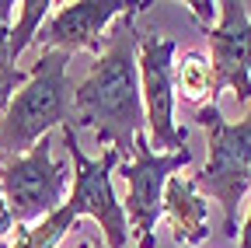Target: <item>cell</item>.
<instances>
[{
    "instance_id": "obj_3",
    "label": "cell",
    "mask_w": 251,
    "mask_h": 248,
    "mask_svg": "<svg viewBox=\"0 0 251 248\" xmlns=\"http://www.w3.org/2000/svg\"><path fill=\"white\" fill-rule=\"evenodd\" d=\"M196 126L206 130L209 158L206 168L196 171V189L213 196L224 210V234L237 241V206L251 185V105L248 115L237 122H227L220 112V102H209L196 112Z\"/></svg>"
},
{
    "instance_id": "obj_20",
    "label": "cell",
    "mask_w": 251,
    "mask_h": 248,
    "mask_svg": "<svg viewBox=\"0 0 251 248\" xmlns=\"http://www.w3.org/2000/svg\"><path fill=\"white\" fill-rule=\"evenodd\" d=\"M0 248H4V241H0Z\"/></svg>"
},
{
    "instance_id": "obj_12",
    "label": "cell",
    "mask_w": 251,
    "mask_h": 248,
    "mask_svg": "<svg viewBox=\"0 0 251 248\" xmlns=\"http://www.w3.org/2000/svg\"><path fill=\"white\" fill-rule=\"evenodd\" d=\"M213 91V63L206 53L188 49L181 53V59H175V95H181L185 102H202Z\"/></svg>"
},
{
    "instance_id": "obj_10",
    "label": "cell",
    "mask_w": 251,
    "mask_h": 248,
    "mask_svg": "<svg viewBox=\"0 0 251 248\" xmlns=\"http://www.w3.org/2000/svg\"><path fill=\"white\" fill-rule=\"evenodd\" d=\"M164 217L175 245H202L209 238V203L196 189L192 175H171L164 189Z\"/></svg>"
},
{
    "instance_id": "obj_14",
    "label": "cell",
    "mask_w": 251,
    "mask_h": 248,
    "mask_svg": "<svg viewBox=\"0 0 251 248\" xmlns=\"http://www.w3.org/2000/svg\"><path fill=\"white\" fill-rule=\"evenodd\" d=\"M7 42H11V25H0V115L7 112L11 98L18 95V91L28 84V77H31V74H25L21 67H14Z\"/></svg>"
},
{
    "instance_id": "obj_9",
    "label": "cell",
    "mask_w": 251,
    "mask_h": 248,
    "mask_svg": "<svg viewBox=\"0 0 251 248\" xmlns=\"http://www.w3.org/2000/svg\"><path fill=\"white\" fill-rule=\"evenodd\" d=\"M133 4L126 0H80V4H67L59 7L42 28L35 42L42 46V53L59 49V53H94V59L105 49V32L108 25H115Z\"/></svg>"
},
{
    "instance_id": "obj_5",
    "label": "cell",
    "mask_w": 251,
    "mask_h": 248,
    "mask_svg": "<svg viewBox=\"0 0 251 248\" xmlns=\"http://www.w3.org/2000/svg\"><path fill=\"white\" fill-rule=\"evenodd\" d=\"M67 165L52 158V140L42 137L35 147L21 158H11L0 165V196H4L11 220L18 227H31L42 217L56 213L63 206L67 189Z\"/></svg>"
},
{
    "instance_id": "obj_4",
    "label": "cell",
    "mask_w": 251,
    "mask_h": 248,
    "mask_svg": "<svg viewBox=\"0 0 251 248\" xmlns=\"http://www.w3.org/2000/svg\"><path fill=\"white\" fill-rule=\"evenodd\" d=\"M192 165V150L178 154H153L147 133H136L133 140V161H122L115 171L126 182V220L140 248H157V220L164 213V189L168 178Z\"/></svg>"
},
{
    "instance_id": "obj_8",
    "label": "cell",
    "mask_w": 251,
    "mask_h": 248,
    "mask_svg": "<svg viewBox=\"0 0 251 248\" xmlns=\"http://www.w3.org/2000/svg\"><path fill=\"white\" fill-rule=\"evenodd\" d=\"M213 91L209 102H220V91H234V98L251 105V18L241 0L220 4V25L206 28Z\"/></svg>"
},
{
    "instance_id": "obj_17",
    "label": "cell",
    "mask_w": 251,
    "mask_h": 248,
    "mask_svg": "<svg viewBox=\"0 0 251 248\" xmlns=\"http://www.w3.org/2000/svg\"><path fill=\"white\" fill-rule=\"evenodd\" d=\"M237 248H251V210H248V220H244V227H241V245Z\"/></svg>"
},
{
    "instance_id": "obj_18",
    "label": "cell",
    "mask_w": 251,
    "mask_h": 248,
    "mask_svg": "<svg viewBox=\"0 0 251 248\" xmlns=\"http://www.w3.org/2000/svg\"><path fill=\"white\" fill-rule=\"evenodd\" d=\"M11 0H0V25H7V18H11Z\"/></svg>"
},
{
    "instance_id": "obj_6",
    "label": "cell",
    "mask_w": 251,
    "mask_h": 248,
    "mask_svg": "<svg viewBox=\"0 0 251 248\" xmlns=\"http://www.w3.org/2000/svg\"><path fill=\"white\" fill-rule=\"evenodd\" d=\"M175 53L178 42L157 32L140 35V91L147 112V140L153 154L185 150L188 130L175 122Z\"/></svg>"
},
{
    "instance_id": "obj_2",
    "label": "cell",
    "mask_w": 251,
    "mask_h": 248,
    "mask_svg": "<svg viewBox=\"0 0 251 248\" xmlns=\"http://www.w3.org/2000/svg\"><path fill=\"white\" fill-rule=\"evenodd\" d=\"M70 53L49 49L31 63L28 84L0 115V161L21 158L52 126H74V95L67 77Z\"/></svg>"
},
{
    "instance_id": "obj_7",
    "label": "cell",
    "mask_w": 251,
    "mask_h": 248,
    "mask_svg": "<svg viewBox=\"0 0 251 248\" xmlns=\"http://www.w3.org/2000/svg\"><path fill=\"white\" fill-rule=\"evenodd\" d=\"M63 147H67L70 161H74V193L70 199L80 203V210L87 217H94L105 234L108 248H129V234H126V206L115 199L112 193V171L122 165V158L108 147L98 161L87 158L84 147L77 143V130L74 126H63Z\"/></svg>"
},
{
    "instance_id": "obj_15",
    "label": "cell",
    "mask_w": 251,
    "mask_h": 248,
    "mask_svg": "<svg viewBox=\"0 0 251 248\" xmlns=\"http://www.w3.org/2000/svg\"><path fill=\"white\" fill-rule=\"evenodd\" d=\"M188 11H192V18L199 21V28L206 32V28H209V21H213V14L220 11V4H206V0H192V4H188Z\"/></svg>"
},
{
    "instance_id": "obj_1",
    "label": "cell",
    "mask_w": 251,
    "mask_h": 248,
    "mask_svg": "<svg viewBox=\"0 0 251 248\" xmlns=\"http://www.w3.org/2000/svg\"><path fill=\"white\" fill-rule=\"evenodd\" d=\"M147 7L150 4H133L108 28L101 56L94 59L91 74L74 91V130H94V140L112 143V150L122 161L133 154L136 133H147L136 32V14Z\"/></svg>"
},
{
    "instance_id": "obj_19",
    "label": "cell",
    "mask_w": 251,
    "mask_h": 248,
    "mask_svg": "<svg viewBox=\"0 0 251 248\" xmlns=\"http://www.w3.org/2000/svg\"><path fill=\"white\" fill-rule=\"evenodd\" d=\"M80 248H108L105 241H87V245H80Z\"/></svg>"
},
{
    "instance_id": "obj_11",
    "label": "cell",
    "mask_w": 251,
    "mask_h": 248,
    "mask_svg": "<svg viewBox=\"0 0 251 248\" xmlns=\"http://www.w3.org/2000/svg\"><path fill=\"white\" fill-rule=\"evenodd\" d=\"M77 217H84L80 203L77 199H67L56 213L42 217L39 224H31V227H18V238L11 248H52L63 234H67L74 224H77Z\"/></svg>"
},
{
    "instance_id": "obj_16",
    "label": "cell",
    "mask_w": 251,
    "mask_h": 248,
    "mask_svg": "<svg viewBox=\"0 0 251 248\" xmlns=\"http://www.w3.org/2000/svg\"><path fill=\"white\" fill-rule=\"evenodd\" d=\"M11 227H14V220H11V210H7L4 196H0V238H4V234H7Z\"/></svg>"
},
{
    "instance_id": "obj_13",
    "label": "cell",
    "mask_w": 251,
    "mask_h": 248,
    "mask_svg": "<svg viewBox=\"0 0 251 248\" xmlns=\"http://www.w3.org/2000/svg\"><path fill=\"white\" fill-rule=\"evenodd\" d=\"M49 7H52V0H25V4H21L18 25L11 28V42H7L14 63H18V56L25 53V46H28V42H35L39 28H42V18L49 14Z\"/></svg>"
}]
</instances>
